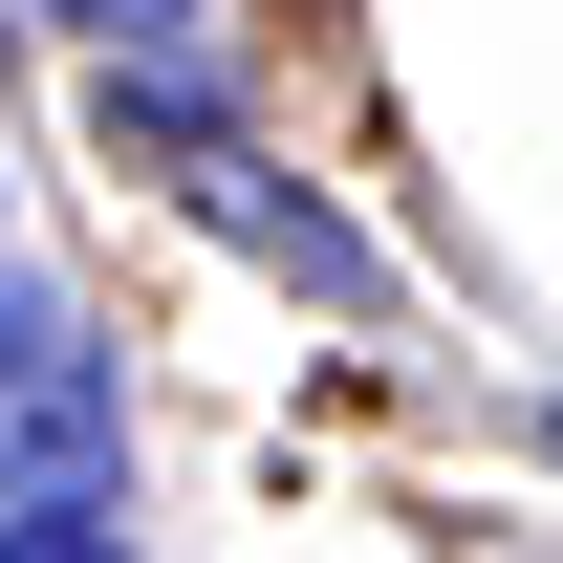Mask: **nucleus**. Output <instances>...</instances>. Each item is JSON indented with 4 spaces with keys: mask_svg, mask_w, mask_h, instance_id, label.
Segmentation results:
<instances>
[{
    "mask_svg": "<svg viewBox=\"0 0 563 563\" xmlns=\"http://www.w3.org/2000/svg\"><path fill=\"white\" fill-rule=\"evenodd\" d=\"M0 498H131V347L0 261Z\"/></svg>",
    "mask_w": 563,
    "mask_h": 563,
    "instance_id": "nucleus-1",
    "label": "nucleus"
},
{
    "mask_svg": "<svg viewBox=\"0 0 563 563\" xmlns=\"http://www.w3.org/2000/svg\"><path fill=\"white\" fill-rule=\"evenodd\" d=\"M109 152H174V174H217V152H239V66H217V44H152V66H109Z\"/></svg>",
    "mask_w": 563,
    "mask_h": 563,
    "instance_id": "nucleus-2",
    "label": "nucleus"
},
{
    "mask_svg": "<svg viewBox=\"0 0 563 563\" xmlns=\"http://www.w3.org/2000/svg\"><path fill=\"white\" fill-rule=\"evenodd\" d=\"M196 196H217V217H239V239H261V261H303V282H325V303H368V239H347V217H325V196H303V174H261V131L217 152Z\"/></svg>",
    "mask_w": 563,
    "mask_h": 563,
    "instance_id": "nucleus-3",
    "label": "nucleus"
},
{
    "mask_svg": "<svg viewBox=\"0 0 563 563\" xmlns=\"http://www.w3.org/2000/svg\"><path fill=\"white\" fill-rule=\"evenodd\" d=\"M22 22H66L87 66H152V44H196V0H22Z\"/></svg>",
    "mask_w": 563,
    "mask_h": 563,
    "instance_id": "nucleus-4",
    "label": "nucleus"
},
{
    "mask_svg": "<svg viewBox=\"0 0 563 563\" xmlns=\"http://www.w3.org/2000/svg\"><path fill=\"white\" fill-rule=\"evenodd\" d=\"M0 563H131L109 498H0Z\"/></svg>",
    "mask_w": 563,
    "mask_h": 563,
    "instance_id": "nucleus-5",
    "label": "nucleus"
}]
</instances>
